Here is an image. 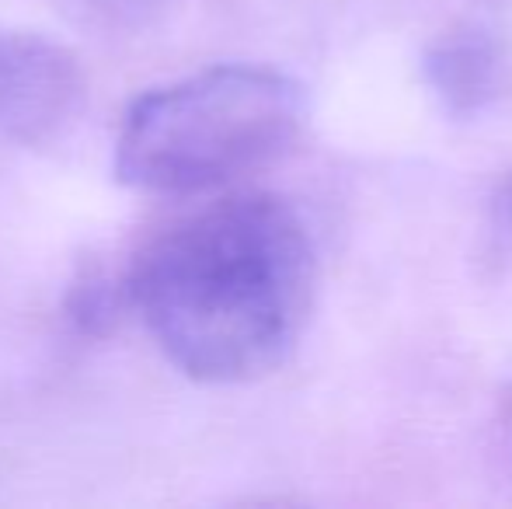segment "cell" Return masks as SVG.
<instances>
[{"label": "cell", "instance_id": "obj_3", "mask_svg": "<svg viewBox=\"0 0 512 509\" xmlns=\"http://www.w3.org/2000/svg\"><path fill=\"white\" fill-rule=\"evenodd\" d=\"M84 70L67 46L35 32L0 28V140L39 147L74 123Z\"/></svg>", "mask_w": 512, "mask_h": 509}, {"label": "cell", "instance_id": "obj_4", "mask_svg": "<svg viewBox=\"0 0 512 509\" xmlns=\"http://www.w3.org/2000/svg\"><path fill=\"white\" fill-rule=\"evenodd\" d=\"M422 77L443 116L471 123L495 109V102L509 91V42L481 21H460L429 42Z\"/></svg>", "mask_w": 512, "mask_h": 509}, {"label": "cell", "instance_id": "obj_5", "mask_svg": "<svg viewBox=\"0 0 512 509\" xmlns=\"http://www.w3.org/2000/svg\"><path fill=\"white\" fill-rule=\"evenodd\" d=\"M119 297H126V283L115 286L102 272H88V276L77 279L74 290H70L67 314L84 335H102L115 321Z\"/></svg>", "mask_w": 512, "mask_h": 509}, {"label": "cell", "instance_id": "obj_7", "mask_svg": "<svg viewBox=\"0 0 512 509\" xmlns=\"http://www.w3.org/2000/svg\"><path fill=\"white\" fill-rule=\"evenodd\" d=\"M499 450H502V464H506L512 478V391L506 394V405H502L499 415Z\"/></svg>", "mask_w": 512, "mask_h": 509}, {"label": "cell", "instance_id": "obj_1", "mask_svg": "<svg viewBox=\"0 0 512 509\" xmlns=\"http://www.w3.org/2000/svg\"><path fill=\"white\" fill-rule=\"evenodd\" d=\"M314 283V238L297 206L244 192L154 234L126 272V300L185 377L251 384L297 349Z\"/></svg>", "mask_w": 512, "mask_h": 509}, {"label": "cell", "instance_id": "obj_2", "mask_svg": "<svg viewBox=\"0 0 512 509\" xmlns=\"http://www.w3.org/2000/svg\"><path fill=\"white\" fill-rule=\"evenodd\" d=\"M307 126L297 77L258 63H220L129 105L115 140V178L154 196H192L283 157Z\"/></svg>", "mask_w": 512, "mask_h": 509}, {"label": "cell", "instance_id": "obj_6", "mask_svg": "<svg viewBox=\"0 0 512 509\" xmlns=\"http://www.w3.org/2000/svg\"><path fill=\"white\" fill-rule=\"evenodd\" d=\"M98 11L112 14L119 21H143L164 7V0H91Z\"/></svg>", "mask_w": 512, "mask_h": 509}]
</instances>
